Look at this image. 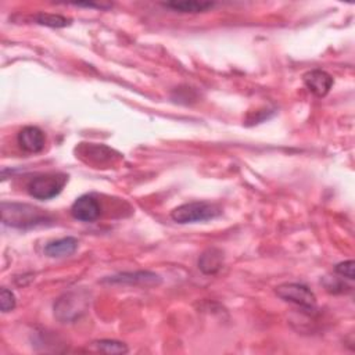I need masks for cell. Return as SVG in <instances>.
Here are the masks:
<instances>
[{"mask_svg": "<svg viewBox=\"0 0 355 355\" xmlns=\"http://www.w3.org/2000/svg\"><path fill=\"white\" fill-rule=\"evenodd\" d=\"M36 22L44 26H50V28H65L68 25H71V19L60 15V14H49V12H40L36 15Z\"/></svg>", "mask_w": 355, "mask_h": 355, "instance_id": "obj_13", "label": "cell"}, {"mask_svg": "<svg viewBox=\"0 0 355 355\" xmlns=\"http://www.w3.org/2000/svg\"><path fill=\"white\" fill-rule=\"evenodd\" d=\"M103 282L107 283H116V284H129V286H157L161 283V277L148 270H139V272H125L119 275H114L110 277H105Z\"/></svg>", "mask_w": 355, "mask_h": 355, "instance_id": "obj_7", "label": "cell"}, {"mask_svg": "<svg viewBox=\"0 0 355 355\" xmlns=\"http://www.w3.org/2000/svg\"><path fill=\"white\" fill-rule=\"evenodd\" d=\"M165 8H171L178 12H190V14H197L207 11L208 8L214 7V3L211 1H194V0H186V1H169L162 4Z\"/></svg>", "mask_w": 355, "mask_h": 355, "instance_id": "obj_12", "label": "cell"}, {"mask_svg": "<svg viewBox=\"0 0 355 355\" xmlns=\"http://www.w3.org/2000/svg\"><path fill=\"white\" fill-rule=\"evenodd\" d=\"M17 141L25 153L36 154V153H40L44 148L46 136H44V133L40 128L29 125V126H24L18 132Z\"/></svg>", "mask_w": 355, "mask_h": 355, "instance_id": "obj_8", "label": "cell"}, {"mask_svg": "<svg viewBox=\"0 0 355 355\" xmlns=\"http://www.w3.org/2000/svg\"><path fill=\"white\" fill-rule=\"evenodd\" d=\"M89 306L86 291H69L60 297L54 304V315L62 323H71L79 319Z\"/></svg>", "mask_w": 355, "mask_h": 355, "instance_id": "obj_3", "label": "cell"}, {"mask_svg": "<svg viewBox=\"0 0 355 355\" xmlns=\"http://www.w3.org/2000/svg\"><path fill=\"white\" fill-rule=\"evenodd\" d=\"M78 240L72 236H67L54 241H50L44 247V254L51 258L69 257L78 250Z\"/></svg>", "mask_w": 355, "mask_h": 355, "instance_id": "obj_10", "label": "cell"}, {"mask_svg": "<svg viewBox=\"0 0 355 355\" xmlns=\"http://www.w3.org/2000/svg\"><path fill=\"white\" fill-rule=\"evenodd\" d=\"M354 266H355V262L352 259L349 261H344V262H340L336 265L334 270L336 273H338L340 276H344L349 280H354L355 279V273H354Z\"/></svg>", "mask_w": 355, "mask_h": 355, "instance_id": "obj_16", "label": "cell"}, {"mask_svg": "<svg viewBox=\"0 0 355 355\" xmlns=\"http://www.w3.org/2000/svg\"><path fill=\"white\" fill-rule=\"evenodd\" d=\"M98 351L104 354H126L128 347L126 344L116 341V340H96L92 343Z\"/></svg>", "mask_w": 355, "mask_h": 355, "instance_id": "obj_14", "label": "cell"}, {"mask_svg": "<svg viewBox=\"0 0 355 355\" xmlns=\"http://www.w3.org/2000/svg\"><path fill=\"white\" fill-rule=\"evenodd\" d=\"M279 298L290 302L306 313H313L318 308L316 297L311 288L302 283H283L275 288Z\"/></svg>", "mask_w": 355, "mask_h": 355, "instance_id": "obj_5", "label": "cell"}, {"mask_svg": "<svg viewBox=\"0 0 355 355\" xmlns=\"http://www.w3.org/2000/svg\"><path fill=\"white\" fill-rule=\"evenodd\" d=\"M222 209L212 202L208 201H191L176 207L171 212V218L173 222L179 225L205 222L219 216Z\"/></svg>", "mask_w": 355, "mask_h": 355, "instance_id": "obj_2", "label": "cell"}, {"mask_svg": "<svg viewBox=\"0 0 355 355\" xmlns=\"http://www.w3.org/2000/svg\"><path fill=\"white\" fill-rule=\"evenodd\" d=\"M302 80L306 89L316 97H324L333 86V76L323 69H311L305 72Z\"/></svg>", "mask_w": 355, "mask_h": 355, "instance_id": "obj_9", "label": "cell"}, {"mask_svg": "<svg viewBox=\"0 0 355 355\" xmlns=\"http://www.w3.org/2000/svg\"><path fill=\"white\" fill-rule=\"evenodd\" d=\"M68 182L65 173H42L32 178L28 184V193L36 200H51L57 197Z\"/></svg>", "mask_w": 355, "mask_h": 355, "instance_id": "obj_4", "label": "cell"}, {"mask_svg": "<svg viewBox=\"0 0 355 355\" xmlns=\"http://www.w3.org/2000/svg\"><path fill=\"white\" fill-rule=\"evenodd\" d=\"M78 7H94V8H100V10H105L110 8L112 4H103V3H73Z\"/></svg>", "mask_w": 355, "mask_h": 355, "instance_id": "obj_17", "label": "cell"}, {"mask_svg": "<svg viewBox=\"0 0 355 355\" xmlns=\"http://www.w3.org/2000/svg\"><path fill=\"white\" fill-rule=\"evenodd\" d=\"M15 304H17V300H15V295L11 290L8 288H1L0 291V308H1V312H10L15 308Z\"/></svg>", "mask_w": 355, "mask_h": 355, "instance_id": "obj_15", "label": "cell"}, {"mask_svg": "<svg viewBox=\"0 0 355 355\" xmlns=\"http://www.w3.org/2000/svg\"><path fill=\"white\" fill-rule=\"evenodd\" d=\"M223 266V252L219 248H207L198 258V269L205 275H215Z\"/></svg>", "mask_w": 355, "mask_h": 355, "instance_id": "obj_11", "label": "cell"}, {"mask_svg": "<svg viewBox=\"0 0 355 355\" xmlns=\"http://www.w3.org/2000/svg\"><path fill=\"white\" fill-rule=\"evenodd\" d=\"M1 220L15 229H31L51 223L53 216L43 209L24 202H1Z\"/></svg>", "mask_w": 355, "mask_h": 355, "instance_id": "obj_1", "label": "cell"}, {"mask_svg": "<svg viewBox=\"0 0 355 355\" xmlns=\"http://www.w3.org/2000/svg\"><path fill=\"white\" fill-rule=\"evenodd\" d=\"M100 202L92 194H83L78 197L71 205V215L80 222H93L100 216Z\"/></svg>", "mask_w": 355, "mask_h": 355, "instance_id": "obj_6", "label": "cell"}]
</instances>
